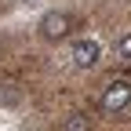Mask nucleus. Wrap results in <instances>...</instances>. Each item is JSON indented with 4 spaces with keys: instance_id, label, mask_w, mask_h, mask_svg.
<instances>
[{
    "instance_id": "3",
    "label": "nucleus",
    "mask_w": 131,
    "mask_h": 131,
    "mask_svg": "<svg viewBox=\"0 0 131 131\" xmlns=\"http://www.w3.org/2000/svg\"><path fill=\"white\" fill-rule=\"evenodd\" d=\"M98 55H102V47H98L95 40H88V37L73 40V47H69V58H73L77 69H95V66H98Z\"/></svg>"
},
{
    "instance_id": "2",
    "label": "nucleus",
    "mask_w": 131,
    "mask_h": 131,
    "mask_svg": "<svg viewBox=\"0 0 131 131\" xmlns=\"http://www.w3.org/2000/svg\"><path fill=\"white\" fill-rule=\"evenodd\" d=\"M40 37L47 40V44H58V40H66V37H69V29H73V18H69V15H66V11H47L44 15V18H40Z\"/></svg>"
},
{
    "instance_id": "4",
    "label": "nucleus",
    "mask_w": 131,
    "mask_h": 131,
    "mask_svg": "<svg viewBox=\"0 0 131 131\" xmlns=\"http://www.w3.org/2000/svg\"><path fill=\"white\" fill-rule=\"evenodd\" d=\"M58 131H91V117L88 113H69V117L58 124Z\"/></svg>"
},
{
    "instance_id": "1",
    "label": "nucleus",
    "mask_w": 131,
    "mask_h": 131,
    "mask_svg": "<svg viewBox=\"0 0 131 131\" xmlns=\"http://www.w3.org/2000/svg\"><path fill=\"white\" fill-rule=\"evenodd\" d=\"M98 106H102V113H109V117L124 113V109L131 106V84H127V80H113V84H106Z\"/></svg>"
},
{
    "instance_id": "6",
    "label": "nucleus",
    "mask_w": 131,
    "mask_h": 131,
    "mask_svg": "<svg viewBox=\"0 0 131 131\" xmlns=\"http://www.w3.org/2000/svg\"><path fill=\"white\" fill-rule=\"evenodd\" d=\"M0 102H7V106L18 102V91H15V84H0Z\"/></svg>"
},
{
    "instance_id": "5",
    "label": "nucleus",
    "mask_w": 131,
    "mask_h": 131,
    "mask_svg": "<svg viewBox=\"0 0 131 131\" xmlns=\"http://www.w3.org/2000/svg\"><path fill=\"white\" fill-rule=\"evenodd\" d=\"M117 58L131 62V29L124 33V37H117Z\"/></svg>"
}]
</instances>
